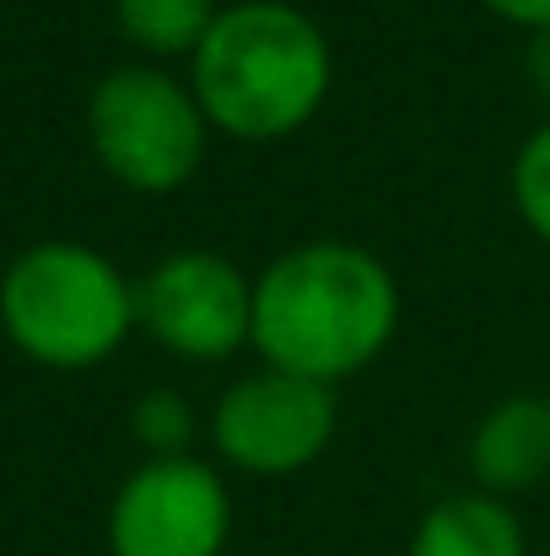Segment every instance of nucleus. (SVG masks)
<instances>
[{"label": "nucleus", "mask_w": 550, "mask_h": 556, "mask_svg": "<svg viewBox=\"0 0 550 556\" xmlns=\"http://www.w3.org/2000/svg\"><path fill=\"white\" fill-rule=\"evenodd\" d=\"M394 270L346 238H308L281 249L254 276V346L265 368L314 383H346L367 372L399 336Z\"/></svg>", "instance_id": "nucleus-1"}, {"label": "nucleus", "mask_w": 550, "mask_h": 556, "mask_svg": "<svg viewBox=\"0 0 550 556\" xmlns=\"http://www.w3.org/2000/svg\"><path fill=\"white\" fill-rule=\"evenodd\" d=\"M189 87L216 136L238 147H281L330 103L335 49L292 0H232L189 54Z\"/></svg>", "instance_id": "nucleus-2"}, {"label": "nucleus", "mask_w": 550, "mask_h": 556, "mask_svg": "<svg viewBox=\"0 0 550 556\" xmlns=\"http://www.w3.org/2000/svg\"><path fill=\"white\" fill-rule=\"evenodd\" d=\"M0 336L33 368H103L136 336V281L92 243H27L0 270Z\"/></svg>", "instance_id": "nucleus-3"}, {"label": "nucleus", "mask_w": 550, "mask_h": 556, "mask_svg": "<svg viewBox=\"0 0 550 556\" xmlns=\"http://www.w3.org/2000/svg\"><path fill=\"white\" fill-rule=\"evenodd\" d=\"M210 119L174 65L130 60L87 92V147L98 168L130 194H179L210 152Z\"/></svg>", "instance_id": "nucleus-4"}, {"label": "nucleus", "mask_w": 550, "mask_h": 556, "mask_svg": "<svg viewBox=\"0 0 550 556\" xmlns=\"http://www.w3.org/2000/svg\"><path fill=\"white\" fill-rule=\"evenodd\" d=\"M341 432V400L330 383L259 368L232 378L210 405V448L227 470L254 481H286L330 454Z\"/></svg>", "instance_id": "nucleus-5"}, {"label": "nucleus", "mask_w": 550, "mask_h": 556, "mask_svg": "<svg viewBox=\"0 0 550 556\" xmlns=\"http://www.w3.org/2000/svg\"><path fill=\"white\" fill-rule=\"evenodd\" d=\"M136 330L179 363H232L254 346V276L221 249H174L136 281Z\"/></svg>", "instance_id": "nucleus-6"}, {"label": "nucleus", "mask_w": 550, "mask_h": 556, "mask_svg": "<svg viewBox=\"0 0 550 556\" xmlns=\"http://www.w3.org/2000/svg\"><path fill=\"white\" fill-rule=\"evenodd\" d=\"M108 556H221L232 541V492L210 459L152 454L108 503Z\"/></svg>", "instance_id": "nucleus-7"}, {"label": "nucleus", "mask_w": 550, "mask_h": 556, "mask_svg": "<svg viewBox=\"0 0 550 556\" xmlns=\"http://www.w3.org/2000/svg\"><path fill=\"white\" fill-rule=\"evenodd\" d=\"M464 465L475 492L491 497H524L540 481H550V400L524 389V394H502L470 432L464 443Z\"/></svg>", "instance_id": "nucleus-8"}, {"label": "nucleus", "mask_w": 550, "mask_h": 556, "mask_svg": "<svg viewBox=\"0 0 550 556\" xmlns=\"http://www.w3.org/2000/svg\"><path fill=\"white\" fill-rule=\"evenodd\" d=\"M405 556H529V541L508 497L453 492L415 519Z\"/></svg>", "instance_id": "nucleus-9"}, {"label": "nucleus", "mask_w": 550, "mask_h": 556, "mask_svg": "<svg viewBox=\"0 0 550 556\" xmlns=\"http://www.w3.org/2000/svg\"><path fill=\"white\" fill-rule=\"evenodd\" d=\"M216 11L221 0H114V27L141 60L174 65L200 49Z\"/></svg>", "instance_id": "nucleus-10"}, {"label": "nucleus", "mask_w": 550, "mask_h": 556, "mask_svg": "<svg viewBox=\"0 0 550 556\" xmlns=\"http://www.w3.org/2000/svg\"><path fill=\"white\" fill-rule=\"evenodd\" d=\"M508 189H513L519 222L550 249V119H540L524 136V147L513 152V179H508Z\"/></svg>", "instance_id": "nucleus-11"}, {"label": "nucleus", "mask_w": 550, "mask_h": 556, "mask_svg": "<svg viewBox=\"0 0 550 556\" xmlns=\"http://www.w3.org/2000/svg\"><path fill=\"white\" fill-rule=\"evenodd\" d=\"M194 427H200V416H194V405L183 400L179 389H146L130 405V432L146 448V459L152 454H189Z\"/></svg>", "instance_id": "nucleus-12"}, {"label": "nucleus", "mask_w": 550, "mask_h": 556, "mask_svg": "<svg viewBox=\"0 0 550 556\" xmlns=\"http://www.w3.org/2000/svg\"><path fill=\"white\" fill-rule=\"evenodd\" d=\"M475 5H481L486 16H497V22L529 33V38H546L550 33V0H475Z\"/></svg>", "instance_id": "nucleus-13"}, {"label": "nucleus", "mask_w": 550, "mask_h": 556, "mask_svg": "<svg viewBox=\"0 0 550 556\" xmlns=\"http://www.w3.org/2000/svg\"><path fill=\"white\" fill-rule=\"evenodd\" d=\"M529 71H535V87L550 98V33L535 38V54H529Z\"/></svg>", "instance_id": "nucleus-14"}]
</instances>
